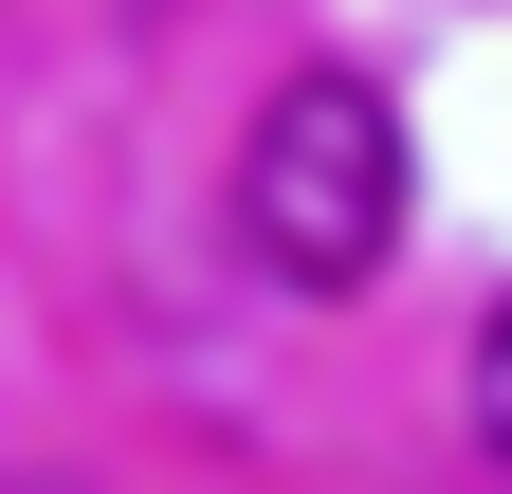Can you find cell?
Wrapping results in <instances>:
<instances>
[{
    "label": "cell",
    "instance_id": "1",
    "mask_svg": "<svg viewBox=\"0 0 512 494\" xmlns=\"http://www.w3.org/2000/svg\"><path fill=\"white\" fill-rule=\"evenodd\" d=\"M238 238L293 293H366L403 257V110L366 74H293L256 110V147H238Z\"/></svg>",
    "mask_w": 512,
    "mask_h": 494
},
{
    "label": "cell",
    "instance_id": "2",
    "mask_svg": "<svg viewBox=\"0 0 512 494\" xmlns=\"http://www.w3.org/2000/svg\"><path fill=\"white\" fill-rule=\"evenodd\" d=\"M476 440L512 458V293H494V330H476Z\"/></svg>",
    "mask_w": 512,
    "mask_h": 494
}]
</instances>
